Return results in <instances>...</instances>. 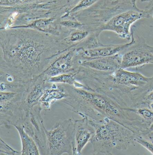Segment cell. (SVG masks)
Instances as JSON below:
<instances>
[{"instance_id":"6da1fadb","label":"cell","mask_w":153,"mask_h":155,"mask_svg":"<svg viewBox=\"0 0 153 155\" xmlns=\"http://www.w3.org/2000/svg\"><path fill=\"white\" fill-rule=\"evenodd\" d=\"M1 61L31 81L44 72L62 52L72 47L62 38L32 29H1Z\"/></svg>"},{"instance_id":"9c48e42d","label":"cell","mask_w":153,"mask_h":155,"mask_svg":"<svg viewBox=\"0 0 153 155\" xmlns=\"http://www.w3.org/2000/svg\"><path fill=\"white\" fill-rule=\"evenodd\" d=\"M77 45L70 48L55 57L43 73L48 78L63 74L76 73L80 67L81 60Z\"/></svg>"},{"instance_id":"5b68a950","label":"cell","mask_w":153,"mask_h":155,"mask_svg":"<svg viewBox=\"0 0 153 155\" xmlns=\"http://www.w3.org/2000/svg\"><path fill=\"white\" fill-rule=\"evenodd\" d=\"M151 16L149 11L133 6L114 15L101 28L99 31L101 33L103 31H112L119 38L130 40L131 38V25L138 20L149 18Z\"/></svg>"},{"instance_id":"52a82bcc","label":"cell","mask_w":153,"mask_h":155,"mask_svg":"<svg viewBox=\"0 0 153 155\" xmlns=\"http://www.w3.org/2000/svg\"><path fill=\"white\" fill-rule=\"evenodd\" d=\"M40 103L32 107L24 118L21 126L36 143L40 155H48L47 140L42 111Z\"/></svg>"},{"instance_id":"ffe728a7","label":"cell","mask_w":153,"mask_h":155,"mask_svg":"<svg viewBox=\"0 0 153 155\" xmlns=\"http://www.w3.org/2000/svg\"><path fill=\"white\" fill-rule=\"evenodd\" d=\"M90 32L84 29L70 30L68 35L63 41L71 46L77 45L84 41L89 35Z\"/></svg>"},{"instance_id":"4fadbf2b","label":"cell","mask_w":153,"mask_h":155,"mask_svg":"<svg viewBox=\"0 0 153 155\" xmlns=\"http://www.w3.org/2000/svg\"><path fill=\"white\" fill-rule=\"evenodd\" d=\"M131 41L129 43L122 45H104L102 46L93 49L84 50L79 46L81 56L80 61L85 60L103 57H110L118 54H122L128 48L136 42L133 31L131 30Z\"/></svg>"},{"instance_id":"7a4b0ae2","label":"cell","mask_w":153,"mask_h":155,"mask_svg":"<svg viewBox=\"0 0 153 155\" xmlns=\"http://www.w3.org/2000/svg\"><path fill=\"white\" fill-rule=\"evenodd\" d=\"M65 85L68 96L61 101L82 117H87L95 121L112 119L136 135H145L149 132V126L137 113L136 109L129 108L108 95Z\"/></svg>"},{"instance_id":"ba28073f","label":"cell","mask_w":153,"mask_h":155,"mask_svg":"<svg viewBox=\"0 0 153 155\" xmlns=\"http://www.w3.org/2000/svg\"><path fill=\"white\" fill-rule=\"evenodd\" d=\"M121 67L137 68L153 64V46L146 43L142 37L138 36L136 42L122 54Z\"/></svg>"},{"instance_id":"4316f807","label":"cell","mask_w":153,"mask_h":155,"mask_svg":"<svg viewBox=\"0 0 153 155\" xmlns=\"http://www.w3.org/2000/svg\"><path fill=\"white\" fill-rule=\"evenodd\" d=\"M118 1L125 2L129 3L133 5L137 6L136 2H137V0H118Z\"/></svg>"},{"instance_id":"cb8c5ba5","label":"cell","mask_w":153,"mask_h":155,"mask_svg":"<svg viewBox=\"0 0 153 155\" xmlns=\"http://www.w3.org/2000/svg\"><path fill=\"white\" fill-rule=\"evenodd\" d=\"M0 155H21V152L16 151L4 141L1 138L0 142Z\"/></svg>"},{"instance_id":"277c9868","label":"cell","mask_w":153,"mask_h":155,"mask_svg":"<svg viewBox=\"0 0 153 155\" xmlns=\"http://www.w3.org/2000/svg\"><path fill=\"white\" fill-rule=\"evenodd\" d=\"M75 119L57 122L49 130H45L48 155H73Z\"/></svg>"},{"instance_id":"83f0119b","label":"cell","mask_w":153,"mask_h":155,"mask_svg":"<svg viewBox=\"0 0 153 155\" xmlns=\"http://www.w3.org/2000/svg\"><path fill=\"white\" fill-rule=\"evenodd\" d=\"M143 137L153 142V131L151 133L148 134L145 136H143Z\"/></svg>"},{"instance_id":"e0dca14e","label":"cell","mask_w":153,"mask_h":155,"mask_svg":"<svg viewBox=\"0 0 153 155\" xmlns=\"http://www.w3.org/2000/svg\"><path fill=\"white\" fill-rule=\"evenodd\" d=\"M130 97L134 109L146 107L149 103L153 102V76L150 77L144 85L133 90Z\"/></svg>"},{"instance_id":"603a6c76","label":"cell","mask_w":153,"mask_h":155,"mask_svg":"<svg viewBox=\"0 0 153 155\" xmlns=\"http://www.w3.org/2000/svg\"><path fill=\"white\" fill-rule=\"evenodd\" d=\"M136 112L146 122L150 128L153 122V111L148 107L143 106L136 108Z\"/></svg>"},{"instance_id":"8992f818","label":"cell","mask_w":153,"mask_h":155,"mask_svg":"<svg viewBox=\"0 0 153 155\" xmlns=\"http://www.w3.org/2000/svg\"><path fill=\"white\" fill-rule=\"evenodd\" d=\"M24 92L1 91L0 93V126L15 127L21 125L29 112L23 103Z\"/></svg>"},{"instance_id":"2e32d148","label":"cell","mask_w":153,"mask_h":155,"mask_svg":"<svg viewBox=\"0 0 153 155\" xmlns=\"http://www.w3.org/2000/svg\"><path fill=\"white\" fill-rule=\"evenodd\" d=\"M68 96V91L64 84H49L45 89L39 103L43 110L49 111L51 104L57 101H61Z\"/></svg>"},{"instance_id":"8fae6325","label":"cell","mask_w":153,"mask_h":155,"mask_svg":"<svg viewBox=\"0 0 153 155\" xmlns=\"http://www.w3.org/2000/svg\"><path fill=\"white\" fill-rule=\"evenodd\" d=\"M95 132V128L88 117H84L75 120L73 155L81 154L85 146L91 142Z\"/></svg>"},{"instance_id":"7402d4cb","label":"cell","mask_w":153,"mask_h":155,"mask_svg":"<svg viewBox=\"0 0 153 155\" xmlns=\"http://www.w3.org/2000/svg\"><path fill=\"white\" fill-rule=\"evenodd\" d=\"M99 1L100 0H81L72 9L66 11V13L63 14L60 17V19H63V18L72 16L75 13L89 8Z\"/></svg>"},{"instance_id":"d4e9b609","label":"cell","mask_w":153,"mask_h":155,"mask_svg":"<svg viewBox=\"0 0 153 155\" xmlns=\"http://www.w3.org/2000/svg\"><path fill=\"white\" fill-rule=\"evenodd\" d=\"M135 141L143 147L153 155V142L141 135H136Z\"/></svg>"},{"instance_id":"5bb4252c","label":"cell","mask_w":153,"mask_h":155,"mask_svg":"<svg viewBox=\"0 0 153 155\" xmlns=\"http://www.w3.org/2000/svg\"><path fill=\"white\" fill-rule=\"evenodd\" d=\"M112 77L116 86L128 89L131 91L144 85L150 78L140 73L129 71L121 67L112 72Z\"/></svg>"},{"instance_id":"7c38bea8","label":"cell","mask_w":153,"mask_h":155,"mask_svg":"<svg viewBox=\"0 0 153 155\" xmlns=\"http://www.w3.org/2000/svg\"><path fill=\"white\" fill-rule=\"evenodd\" d=\"M43 73L34 78L29 87L23 93V103L24 110L29 112L32 107L39 103L45 89L50 83Z\"/></svg>"},{"instance_id":"44dd1931","label":"cell","mask_w":153,"mask_h":155,"mask_svg":"<svg viewBox=\"0 0 153 155\" xmlns=\"http://www.w3.org/2000/svg\"><path fill=\"white\" fill-rule=\"evenodd\" d=\"M100 32L98 31L90 32L89 35L81 42L78 45V46L84 50L93 49L103 46V44L100 40Z\"/></svg>"},{"instance_id":"9a60e30c","label":"cell","mask_w":153,"mask_h":155,"mask_svg":"<svg viewBox=\"0 0 153 155\" xmlns=\"http://www.w3.org/2000/svg\"><path fill=\"white\" fill-rule=\"evenodd\" d=\"M122 54L110 57L85 60L80 62V66L103 72H113L121 67Z\"/></svg>"},{"instance_id":"ac0fdd59","label":"cell","mask_w":153,"mask_h":155,"mask_svg":"<svg viewBox=\"0 0 153 155\" xmlns=\"http://www.w3.org/2000/svg\"><path fill=\"white\" fill-rule=\"evenodd\" d=\"M15 127L19 134L22 143V155H40L39 148L33 139L24 130L21 125H17Z\"/></svg>"},{"instance_id":"d6986e66","label":"cell","mask_w":153,"mask_h":155,"mask_svg":"<svg viewBox=\"0 0 153 155\" xmlns=\"http://www.w3.org/2000/svg\"><path fill=\"white\" fill-rule=\"evenodd\" d=\"M75 73L63 74L53 77H48L47 82L52 84H61L69 85L79 88H85V86L77 80L75 77Z\"/></svg>"},{"instance_id":"f546056e","label":"cell","mask_w":153,"mask_h":155,"mask_svg":"<svg viewBox=\"0 0 153 155\" xmlns=\"http://www.w3.org/2000/svg\"><path fill=\"white\" fill-rule=\"evenodd\" d=\"M141 1L142 2H149L150 0H141Z\"/></svg>"},{"instance_id":"30bf717a","label":"cell","mask_w":153,"mask_h":155,"mask_svg":"<svg viewBox=\"0 0 153 155\" xmlns=\"http://www.w3.org/2000/svg\"><path fill=\"white\" fill-rule=\"evenodd\" d=\"M0 89L1 91L24 92L29 86L31 81L24 79L1 61Z\"/></svg>"},{"instance_id":"f1b7e54d","label":"cell","mask_w":153,"mask_h":155,"mask_svg":"<svg viewBox=\"0 0 153 155\" xmlns=\"http://www.w3.org/2000/svg\"><path fill=\"white\" fill-rule=\"evenodd\" d=\"M146 107L149 108L150 110H151L152 111H153V102L150 103L148 105L146 106Z\"/></svg>"},{"instance_id":"3957f363","label":"cell","mask_w":153,"mask_h":155,"mask_svg":"<svg viewBox=\"0 0 153 155\" xmlns=\"http://www.w3.org/2000/svg\"><path fill=\"white\" fill-rule=\"evenodd\" d=\"M90 121L95 130L91 141L94 155H112L115 150L126 151L136 143V134L119 122L109 118Z\"/></svg>"},{"instance_id":"484cf974","label":"cell","mask_w":153,"mask_h":155,"mask_svg":"<svg viewBox=\"0 0 153 155\" xmlns=\"http://www.w3.org/2000/svg\"><path fill=\"white\" fill-rule=\"evenodd\" d=\"M145 10L149 11L151 14H153V0H150L145 7Z\"/></svg>"}]
</instances>
